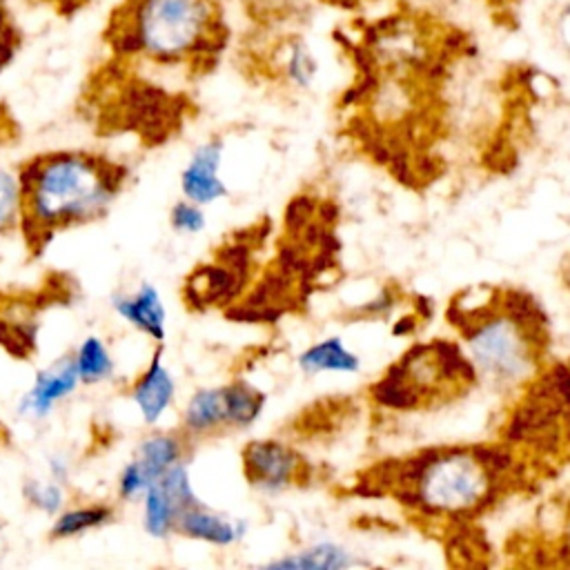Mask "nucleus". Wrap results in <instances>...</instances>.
Segmentation results:
<instances>
[{
  "label": "nucleus",
  "mask_w": 570,
  "mask_h": 570,
  "mask_svg": "<svg viewBox=\"0 0 570 570\" xmlns=\"http://www.w3.org/2000/svg\"><path fill=\"white\" fill-rule=\"evenodd\" d=\"M461 336L468 343V356L479 379H488L497 387L528 381L541 367L550 341L501 312L499 301L490 312L472 321Z\"/></svg>",
  "instance_id": "obj_3"
},
{
  "label": "nucleus",
  "mask_w": 570,
  "mask_h": 570,
  "mask_svg": "<svg viewBox=\"0 0 570 570\" xmlns=\"http://www.w3.org/2000/svg\"><path fill=\"white\" fill-rule=\"evenodd\" d=\"M356 563H361V561L354 559L352 552L345 550L343 546H338L334 541H321L305 550L274 559V561L265 563V568H272V570H341V568H350Z\"/></svg>",
  "instance_id": "obj_12"
},
{
  "label": "nucleus",
  "mask_w": 570,
  "mask_h": 570,
  "mask_svg": "<svg viewBox=\"0 0 570 570\" xmlns=\"http://www.w3.org/2000/svg\"><path fill=\"white\" fill-rule=\"evenodd\" d=\"M220 160H223V140L214 138L196 147L187 167L180 174V189L187 200L203 207L227 196V185L218 178Z\"/></svg>",
  "instance_id": "obj_6"
},
{
  "label": "nucleus",
  "mask_w": 570,
  "mask_h": 570,
  "mask_svg": "<svg viewBox=\"0 0 570 570\" xmlns=\"http://www.w3.org/2000/svg\"><path fill=\"white\" fill-rule=\"evenodd\" d=\"M178 514V508L167 497L163 485L158 481L149 483L145 490V530L156 539H165L176 530Z\"/></svg>",
  "instance_id": "obj_15"
},
{
  "label": "nucleus",
  "mask_w": 570,
  "mask_h": 570,
  "mask_svg": "<svg viewBox=\"0 0 570 570\" xmlns=\"http://www.w3.org/2000/svg\"><path fill=\"white\" fill-rule=\"evenodd\" d=\"M227 428L223 385L220 387H203L191 394L183 412V434L189 439H203L218 434Z\"/></svg>",
  "instance_id": "obj_10"
},
{
  "label": "nucleus",
  "mask_w": 570,
  "mask_h": 570,
  "mask_svg": "<svg viewBox=\"0 0 570 570\" xmlns=\"http://www.w3.org/2000/svg\"><path fill=\"white\" fill-rule=\"evenodd\" d=\"M296 365L307 376L321 374V372H358L361 358L352 350L345 347V343L338 336L323 338L309 347H305L296 356Z\"/></svg>",
  "instance_id": "obj_11"
},
{
  "label": "nucleus",
  "mask_w": 570,
  "mask_h": 570,
  "mask_svg": "<svg viewBox=\"0 0 570 570\" xmlns=\"http://www.w3.org/2000/svg\"><path fill=\"white\" fill-rule=\"evenodd\" d=\"M245 481L265 492L278 494L309 481V463L292 445L276 439H254L240 450Z\"/></svg>",
  "instance_id": "obj_4"
},
{
  "label": "nucleus",
  "mask_w": 570,
  "mask_h": 570,
  "mask_svg": "<svg viewBox=\"0 0 570 570\" xmlns=\"http://www.w3.org/2000/svg\"><path fill=\"white\" fill-rule=\"evenodd\" d=\"M47 2H51V4H56L58 7V11H73V9H78L85 0H47Z\"/></svg>",
  "instance_id": "obj_27"
},
{
  "label": "nucleus",
  "mask_w": 570,
  "mask_h": 570,
  "mask_svg": "<svg viewBox=\"0 0 570 570\" xmlns=\"http://www.w3.org/2000/svg\"><path fill=\"white\" fill-rule=\"evenodd\" d=\"M114 519V510L109 505H82L62 512L51 525L53 539H69L80 532L100 528Z\"/></svg>",
  "instance_id": "obj_16"
},
{
  "label": "nucleus",
  "mask_w": 570,
  "mask_h": 570,
  "mask_svg": "<svg viewBox=\"0 0 570 570\" xmlns=\"http://www.w3.org/2000/svg\"><path fill=\"white\" fill-rule=\"evenodd\" d=\"M111 307L120 318H125L136 330L145 332L156 343L165 341L167 334V312L160 294L154 285L145 283L134 294H114Z\"/></svg>",
  "instance_id": "obj_7"
},
{
  "label": "nucleus",
  "mask_w": 570,
  "mask_h": 570,
  "mask_svg": "<svg viewBox=\"0 0 570 570\" xmlns=\"http://www.w3.org/2000/svg\"><path fill=\"white\" fill-rule=\"evenodd\" d=\"M49 470H51L53 481H58V483H62L67 479V474H69V468H67V463L62 459H51L49 461Z\"/></svg>",
  "instance_id": "obj_26"
},
{
  "label": "nucleus",
  "mask_w": 570,
  "mask_h": 570,
  "mask_svg": "<svg viewBox=\"0 0 570 570\" xmlns=\"http://www.w3.org/2000/svg\"><path fill=\"white\" fill-rule=\"evenodd\" d=\"M20 218V183L0 167V232H13Z\"/></svg>",
  "instance_id": "obj_19"
},
{
  "label": "nucleus",
  "mask_w": 570,
  "mask_h": 570,
  "mask_svg": "<svg viewBox=\"0 0 570 570\" xmlns=\"http://www.w3.org/2000/svg\"><path fill=\"white\" fill-rule=\"evenodd\" d=\"M399 303V292L392 285H385L372 301H367L365 305H358L354 309L347 312L350 318L363 321V318H385L390 316V312L396 307Z\"/></svg>",
  "instance_id": "obj_22"
},
{
  "label": "nucleus",
  "mask_w": 570,
  "mask_h": 570,
  "mask_svg": "<svg viewBox=\"0 0 570 570\" xmlns=\"http://www.w3.org/2000/svg\"><path fill=\"white\" fill-rule=\"evenodd\" d=\"M223 0H120L105 40L120 60L209 73L229 42Z\"/></svg>",
  "instance_id": "obj_1"
},
{
  "label": "nucleus",
  "mask_w": 570,
  "mask_h": 570,
  "mask_svg": "<svg viewBox=\"0 0 570 570\" xmlns=\"http://www.w3.org/2000/svg\"><path fill=\"white\" fill-rule=\"evenodd\" d=\"M318 207L321 203L314 196L298 194L294 196L283 214V229L289 236H298L305 227H309L314 220H318Z\"/></svg>",
  "instance_id": "obj_18"
},
{
  "label": "nucleus",
  "mask_w": 570,
  "mask_h": 570,
  "mask_svg": "<svg viewBox=\"0 0 570 570\" xmlns=\"http://www.w3.org/2000/svg\"><path fill=\"white\" fill-rule=\"evenodd\" d=\"M185 436V434H183ZM171 432H154L138 445V463L142 465L145 474L154 483L163 472H167L171 465L183 461L185 452V439Z\"/></svg>",
  "instance_id": "obj_14"
},
{
  "label": "nucleus",
  "mask_w": 570,
  "mask_h": 570,
  "mask_svg": "<svg viewBox=\"0 0 570 570\" xmlns=\"http://www.w3.org/2000/svg\"><path fill=\"white\" fill-rule=\"evenodd\" d=\"M20 45V33L7 0H0V73L13 60Z\"/></svg>",
  "instance_id": "obj_23"
},
{
  "label": "nucleus",
  "mask_w": 570,
  "mask_h": 570,
  "mask_svg": "<svg viewBox=\"0 0 570 570\" xmlns=\"http://www.w3.org/2000/svg\"><path fill=\"white\" fill-rule=\"evenodd\" d=\"M80 383L76 354H67L36 374L33 385L22 396L18 412L31 419H42L65 396H69Z\"/></svg>",
  "instance_id": "obj_5"
},
{
  "label": "nucleus",
  "mask_w": 570,
  "mask_h": 570,
  "mask_svg": "<svg viewBox=\"0 0 570 570\" xmlns=\"http://www.w3.org/2000/svg\"><path fill=\"white\" fill-rule=\"evenodd\" d=\"M22 494L33 508H38L47 514H58L62 508V501H65V494H62V488L58 481H51V483L27 481L22 488Z\"/></svg>",
  "instance_id": "obj_20"
},
{
  "label": "nucleus",
  "mask_w": 570,
  "mask_h": 570,
  "mask_svg": "<svg viewBox=\"0 0 570 570\" xmlns=\"http://www.w3.org/2000/svg\"><path fill=\"white\" fill-rule=\"evenodd\" d=\"M176 383L169 370L163 365L160 347L154 352L145 372L131 385V401L136 403L145 423H156L174 401Z\"/></svg>",
  "instance_id": "obj_8"
},
{
  "label": "nucleus",
  "mask_w": 570,
  "mask_h": 570,
  "mask_svg": "<svg viewBox=\"0 0 570 570\" xmlns=\"http://www.w3.org/2000/svg\"><path fill=\"white\" fill-rule=\"evenodd\" d=\"M149 476L145 474V470H142V465L138 463V459H134V461H129L125 468H122V472H120V476H118V492H120V497H125V499H134V497H138L140 492H145L147 488H149Z\"/></svg>",
  "instance_id": "obj_24"
},
{
  "label": "nucleus",
  "mask_w": 570,
  "mask_h": 570,
  "mask_svg": "<svg viewBox=\"0 0 570 570\" xmlns=\"http://www.w3.org/2000/svg\"><path fill=\"white\" fill-rule=\"evenodd\" d=\"M169 223L180 234H198L205 229V214L200 205L191 200H178L169 212Z\"/></svg>",
  "instance_id": "obj_21"
},
{
  "label": "nucleus",
  "mask_w": 570,
  "mask_h": 570,
  "mask_svg": "<svg viewBox=\"0 0 570 570\" xmlns=\"http://www.w3.org/2000/svg\"><path fill=\"white\" fill-rule=\"evenodd\" d=\"M76 365L82 383H100L114 374V358L98 336H87L76 352Z\"/></svg>",
  "instance_id": "obj_17"
},
{
  "label": "nucleus",
  "mask_w": 570,
  "mask_h": 570,
  "mask_svg": "<svg viewBox=\"0 0 570 570\" xmlns=\"http://www.w3.org/2000/svg\"><path fill=\"white\" fill-rule=\"evenodd\" d=\"M127 180V167L87 151H49L20 167V218L24 245L40 254L69 227L109 209Z\"/></svg>",
  "instance_id": "obj_2"
},
{
  "label": "nucleus",
  "mask_w": 570,
  "mask_h": 570,
  "mask_svg": "<svg viewBox=\"0 0 570 570\" xmlns=\"http://www.w3.org/2000/svg\"><path fill=\"white\" fill-rule=\"evenodd\" d=\"M421 318H419V314L416 312H412V314H407V316H403V318H399L396 323H394V327H392V334L394 336H407V334H414L419 327H421V323H419Z\"/></svg>",
  "instance_id": "obj_25"
},
{
  "label": "nucleus",
  "mask_w": 570,
  "mask_h": 570,
  "mask_svg": "<svg viewBox=\"0 0 570 570\" xmlns=\"http://www.w3.org/2000/svg\"><path fill=\"white\" fill-rule=\"evenodd\" d=\"M245 521L227 519L218 512L207 510L203 503L183 510L176 521V532L212 546H232L245 537Z\"/></svg>",
  "instance_id": "obj_9"
},
{
  "label": "nucleus",
  "mask_w": 570,
  "mask_h": 570,
  "mask_svg": "<svg viewBox=\"0 0 570 570\" xmlns=\"http://www.w3.org/2000/svg\"><path fill=\"white\" fill-rule=\"evenodd\" d=\"M223 399L229 430H247L258 421L265 407V392H261L245 379H234L223 385Z\"/></svg>",
  "instance_id": "obj_13"
}]
</instances>
